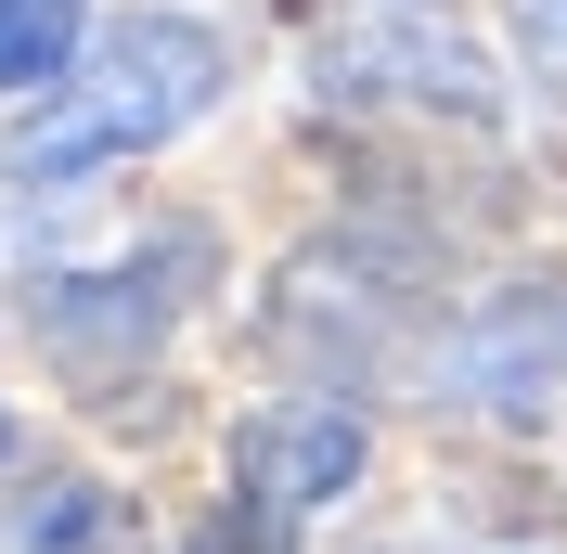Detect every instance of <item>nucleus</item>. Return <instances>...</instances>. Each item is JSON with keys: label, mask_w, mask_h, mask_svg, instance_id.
I'll use <instances>...</instances> for the list:
<instances>
[{"label": "nucleus", "mask_w": 567, "mask_h": 554, "mask_svg": "<svg viewBox=\"0 0 567 554\" xmlns=\"http://www.w3.org/2000/svg\"><path fill=\"white\" fill-rule=\"evenodd\" d=\"M542 13H567V0H542Z\"/></svg>", "instance_id": "nucleus-8"}, {"label": "nucleus", "mask_w": 567, "mask_h": 554, "mask_svg": "<svg viewBox=\"0 0 567 554\" xmlns=\"http://www.w3.org/2000/svg\"><path fill=\"white\" fill-rule=\"evenodd\" d=\"M78 52V0H0V91H52Z\"/></svg>", "instance_id": "nucleus-5"}, {"label": "nucleus", "mask_w": 567, "mask_h": 554, "mask_svg": "<svg viewBox=\"0 0 567 554\" xmlns=\"http://www.w3.org/2000/svg\"><path fill=\"white\" fill-rule=\"evenodd\" d=\"M349 478H361V413H336V400L258 413L246 439H233V490L271 503V516H310V503H336Z\"/></svg>", "instance_id": "nucleus-2"}, {"label": "nucleus", "mask_w": 567, "mask_h": 554, "mask_svg": "<svg viewBox=\"0 0 567 554\" xmlns=\"http://www.w3.org/2000/svg\"><path fill=\"white\" fill-rule=\"evenodd\" d=\"M284 542H297V516H271V503H246V490L194 529V554H284Z\"/></svg>", "instance_id": "nucleus-6"}, {"label": "nucleus", "mask_w": 567, "mask_h": 554, "mask_svg": "<svg viewBox=\"0 0 567 554\" xmlns=\"http://www.w3.org/2000/svg\"><path fill=\"white\" fill-rule=\"evenodd\" d=\"M0 451H13V413H0Z\"/></svg>", "instance_id": "nucleus-7"}, {"label": "nucleus", "mask_w": 567, "mask_h": 554, "mask_svg": "<svg viewBox=\"0 0 567 554\" xmlns=\"http://www.w3.org/2000/svg\"><path fill=\"white\" fill-rule=\"evenodd\" d=\"M529 375H567V284L503 297V310L477 322V387H491V400H529Z\"/></svg>", "instance_id": "nucleus-4"}, {"label": "nucleus", "mask_w": 567, "mask_h": 554, "mask_svg": "<svg viewBox=\"0 0 567 554\" xmlns=\"http://www.w3.org/2000/svg\"><path fill=\"white\" fill-rule=\"evenodd\" d=\"M0 554H142V516L104 478H39L27 503H0Z\"/></svg>", "instance_id": "nucleus-3"}, {"label": "nucleus", "mask_w": 567, "mask_h": 554, "mask_svg": "<svg viewBox=\"0 0 567 554\" xmlns=\"http://www.w3.org/2000/svg\"><path fill=\"white\" fill-rule=\"evenodd\" d=\"M207 91H219V39L194 27V13H130V27L91 52L78 104L27 142V168H39V181H78V168H104V155H142V142L194 130Z\"/></svg>", "instance_id": "nucleus-1"}]
</instances>
